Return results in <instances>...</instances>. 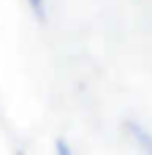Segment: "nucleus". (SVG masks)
<instances>
[{
  "label": "nucleus",
  "instance_id": "nucleus-1",
  "mask_svg": "<svg viewBox=\"0 0 152 155\" xmlns=\"http://www.w3.org/2000/svg\"><path fill=\"white\" fill-rule=\"evenodd\" d=\"M125 131L131 134V139L136 142V147L144 155H152V131H147L144 125H139L136 120H128L125 123Z\"/></svg>",
  "mask_w": 152,
  "mask_h": 155
},
{
  "label": "nucleus",
  "instance_id": "nucleus-2",
  "mask_svg": "<svg viewBox=\"0 0 152 155\" xmlns=\"http://www.w3.org/2000/svg\"><path fill=\"white\" fill-rule=\"evenodd\" d=\"M27 5L33 8V14H35L38 19H46V5H44V0H27Z\"/></svg>",
  "mask_w": 152,
  "mask_h": 155
},
{
  "label": "nucleus",
  "instance_id": "nucleus-3",
  "mask_svg": "<svg viewBox=\"0 0 152 155\" xmlns=\"http://www.w3.org/2000/svg\"><path fill=\"white\" fill-rule=\"evenodd\" d=\"M54 153L57 155H73V150H71V144H68L65 139H57V142H54Z\"/></svg>",
  "mask_w": 152,
  "mask_h": 155
}]
</instances>
